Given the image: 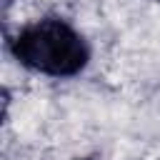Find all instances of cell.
I'll list each match as a JSON object with an SVG mask.
<instances>
[{"label": "cell", "instance_id": "obj_2", "mask_svg": "<svg viewBox=\"0 0 160 160\" xmlns=\"http://www.w3.org/2000/svg\"><path fill=\"white\" fill-rule=\"evenodd\" d=\"M75 160H102V158H95V155H88V158H75Z\"/></svg>", "mask_w": 160, "mask_h": 160}, {"label": "cell", "instance_id": "obj_1", "mask_svg": "<svg viewBox=\"0 0 160 160\" xmlns=\"http://www.w3.org/2000/svg\"><path fill=\"white\" fill-rule=\"evenodd\" d=\"M10 55L30 72L45 78H75L90 62L85 35L65 18H38L8 40Z\"/></svg>", "mask_w": 160, "mask_h": 160}]
</instances>
